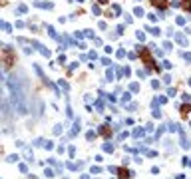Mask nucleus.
I'll list each match as a JSON object with an SVG mask.
<instances>
[{"label":"nucleus","mask_w":191,"mask_h":179,"mask_svg":"<svg viewBox=\"0 0 191 179\" xmlns=\"http://www.w3.org/2000/svg\"><path fill=\"white\" fill-rule=\"evenodd\" d=\"M181 8L183 10H191V0H183L181 2Z\"/></svg>","instance_id":"4"},{"label":"nucleus","mask_w":191,"mask_h":179,"mask_svg":"<svg viewBox=\"0 0 191 179\" xmlns=\"http://www.w3.org/2000/svg\"><path fill=\"white\" fill-rule=\"evenodd\" d=\"M2 60H4V68H10L12 64H14L16 56H14V52H12L10 48H4V50H2Z\"/></svg>","instance_id":"1"},{"label":"nucleus","mask_w":191,"mask_h":179,"mask_svg":"<svg viewBox=\"0 0 191 179\" xmlns=\"http://www.w3.org/2000/svg\"><path fill=\"white\" fill-rule=\"evenodd\" d=\"M151 4L157 6V8H165L167 6V0H151Z\"/></svg>","instance_id":"3"},{"label":"nucleus","mask_w":191,"mask_h":179,"mask_svg":"<svg viewBox=\"0 0 191 179\" xmlns=\"http://www.w3.org/2000/svg\"><path fill=\"white\" fill-rule=\"evenodd\" d=\"M141 60H143L149 68H155V66H153V60H151V56H149V52H147V50H141Z\"/></svg>","instance_id":"2"},{"label":"nucleus","mask_w":191,"mask_h":179,"mask_svg":"<svg viewBox=\"0 0 191 179\" xmlns=\"http://www.w3.org/2000/svg\"><path fill=\"white\" fill-rule=\"evenodd\" d=\"M120 179H129V175H127V171H125L124 167L120 169Z\"/></svg>","instance_id":"5"},{"label":"nucleus","mask_w":191,"mask_h":179,"mask_svg":"<svg viewBox=\"0 0 191 179\" xmlns=\"http://www.w3.org/2000/svg\"><path fill=\"white\" fill-rule=\"evenodd\" d=\"M187 113H189V106H183V108H181V115H183V117H185V115H187Z\"/></svg>","instance_id":"6"}]
</instances>
